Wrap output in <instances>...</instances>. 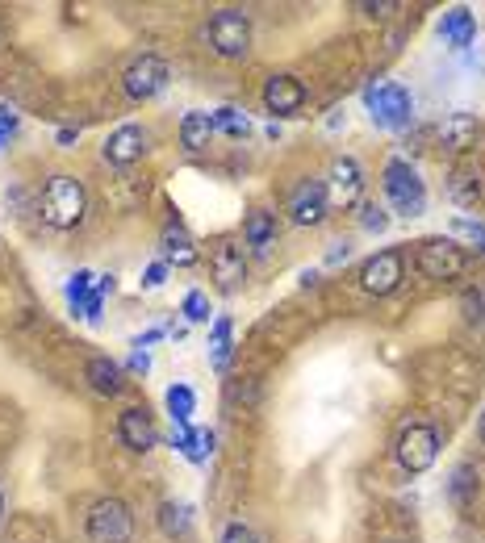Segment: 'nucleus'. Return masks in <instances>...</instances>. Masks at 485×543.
<instances>
[{"instance_id":"ddd939ff","label":"nucleus","mask_w":485,"mask_h":543,"mask_svg":"<svg viewBox=\"0 0 485 543\" xmlns=\"http://www.w3.org/2000/svg\"><path fill=\"white\" fill-rule=\"evenodd\" d=\"M210 272H214V280H218L222 293H239L243 280H247V255H243V247L218 243V247L210 251Z\"/></svg>"},{"instance_id":"1a4fd4ad","label":"nucleus","mask_w":485,"mask_h":543,"mask_svg":"<svg viewBox=\"0 0 485 543\" xmlns=\"http://www.w3.org/2000/svg\"><path fill=\"white\" fill-rule=\"evenodd\" d=\"M168 63L159 59V55H138L126 72H122V88H126V97L130 101H151L159 97V92L168 88Z\"/></svg>"},{"instance_id":"c756f323","label":"nucleus","mask_w":485,"mask_h":543,"mask_svg":"<svg viewBox=\"0 0 485 543\" xmlns=\"http://www.w3.org/2000/svg\"><path fill=\"white\" fill-rule=\"evenodd\" d=\"M460 310H465V318L469 322H485V289H465L460 293Z\"/></svg>"},{"instance_id":"5701e85b","label":"nucleus","mask_w":485,"mask_h":543,"mask_svg":"<svg viewBox=\"0 0 485 543\" xmlns=\"http://www.w3.org/2000/svg\"><path fill=\"white\" fill-rule=\"evenodd\" d=\"M230 335H235V326H230V318H218L214 322V330H210V360H214V368L222 372L226 364H230Z\"/></svg>"},{"instance_id":"f03ea898","label":"nucleus","mask_w":485,"mask_h":543,"mask_svg":"<svg viewBox=\"0 0 485 543\" xmlns=\"http://www.w3.org/2000/svg\"><path fill=\"white\" fill-rule=\"evenodd\" d=\"M381 180H385L389 205H394L402 218H419L423 209H427V184H423V176L414 172L406 159H389Z\"/></svg>"},{"instance_id":"f257e3e1","label":"nucleus","mask_w":485,"mask_h":543,"mask_svg":"<svg viewBox=\"0 0 485 543\" xmlns=\"http://www.w3.org/2000/svg\"><path fill=\"white\" fill-rule=\"evenodd\" d=\"M88 214V193L76 176H51L38 188V218L55 230H76Z\"/></svg>"},{"instance_id":"4be33fe9","label":"nucleus","mask_w":485,"mask_h":543,"mask_svg":"<svg viewBox=\"0 0 485 543\" xmlns=\"http://www.w3.org/2000/svg\"><path fill=\"white\" fill-rule=\"evenodd\" d=\"M440 34H444L452 46H473V38H477V21H473L469 9H448L444 21H440Z\"/></svg>"},{"instance_id":"58836bf2","label":"nucleus","mask_w":485,"mask_h":543,"mask_svg":"<svg viewBox=\"0 0 485 543\" xmlns=\"http://www.w3.org/2000/svg\"><path fill=\"white\" fill-rule=\"evenodd\" d=\"M343 259H348V243H339V247L327 255V264H343Z\"/></svg>"},{"instance_id":"423d86ee","label":"nucleus","mask_w":485,"mask_h":543,"mask_svg":"<svg viewBox=\"0 0 485 543\" xmlns=\"http://www.w3.org/2000/svg\"><path fill=\"white\" fill-rule=\"evenodd\" d=\"M435 456H440V435H435V427H427V422H410V427L398 435V464L410 472V477L427 472L435 464Z\"/></svg>"},{"instance_id":"79ce46f5","label":"nucleus","mask_w":485,"mask_h":543,"mask_svg":"<svg viewBox=\"0 0 485 543\" xmlns=\"http://www.w3.org/2000/svg\"><path fill=\"white\" fill-rule=\"evenodd\" d=\"M477 439L485 443V410H481V422H477Z\"/></svg>"},{"instance_id":"b1692460","label":"nucleus","mask_w":485,"mask_h":543,"mask_svg":"<svg viewBox=\"0 0 485 543\" xmlns=\"http://www.w3.org/2000/svg\"><path fill=\"white\" fill-rule=\"evenodd\" d=\"M448 493H452V502H456V506H469V502L477 498V468H473V464H460V468L452 472Z\"/></svg>"},{"instance_id":"7c9ffc66","label":"nucleus","mask_w":485,"mask_h":543,"mask_svg":"<svg viewBox=\"0 0 485 543\" xmlns=\"http://www.w3.org/2000/svg\"><path fill=\"white\" fill-rule=\"evenodd\" d=\"M452 234H460V239H469L477 251H485V222H473V218H456V222H452Z\"/></svg>"},{"instance_id":"39448f33","label":"nucleus","mask_w":485,"mask_h":543,"mask_svg":"<svg viewBox=\"0 0 485 543\" xmlns=\"http://www.w3.org/2000/svg\"><path fill=\"white\" fill-rule=\"evenodd\" d=\"M364 105L373 109V122L385 126V130H402L410 122V92L394 80L385 84H368L364 88Z\"/></svg>"},{"instance_id":"7ed1b4c3","label":"nucleus","mask_w":485,"mask_h":543,"mask_svg":"<svg viewBox=\"0 0 485 543\" xmlns=\"http://www.w3.org/2000/svg\"><path fill=\"white\" fill-rule=\"evenodd\" d=\"M88 539L92 543H130L134 539V514L122 498H101L88 510Z\"/></svg>"},{"instance_id":"f704fd0d","label":"nucleus","mask_w":485,"mask_h":543,"mask_svg":"<svg viewBox=\"0 0 485 543\" xmlns=\"http://www.w3.org/2000/svg\"><path fill=\"white\" fill-rule=\"evenodd\" d=\"M17 130V109L13 105H0V138H9Z\"/></svg>"},{"instance_id":"ea45409f","label":"nucleus","mask_w":485,"mask_h":543,"mask_svg":"<svg viewBox=\"0 0 485 543\" xmlns=\"http://www.w3.org/2000/svg\"><path fill=\"white\" fill-rule=\"evenodd\" d=\"M113 289H118V285H113V276H101V280H97V293H101V297H109Z\"/></svg>"},{"instance_id":"bb28decb","label":"nucleus","mask_w":485,"mask_h":543,"mask_svg":"<svg viewBox=\"0 0 485 543\" xmlns=\"http://www.w3.org/2000/svg\"><path fill=\"white\" fill-rule=\"evenodd\" d=\"M92 285H97V276H92L88 268H80L72 280H67V305H72L76 314H84V305L92 297Z\"/></svg>"},{"instance_id":"c03bdc74","label":"nucleus","mask_w":485,"mask_h":543,"mask_svg":"<svg viewBox=\"0 0 485 543\" xmlns=\"http://www.w3.org/2000/svg\"><path fill=\"white\" fill-rule=\"evenodd\" d=\"M0 151H5V138H0Z\"/></svg>"},{"instance_id":"a878e982","label":"nucleus","mask_w":485,"mask_h":543,"mask_svg":"<svg viewBox=\"0 0 485 543\" xmlns=\"http://www.w3.org/2000/svg\"><path fill=\"white\" fill-rule=\"evenodd\" d=\"M214 126H218L222 134H230V138H247V134H251L247 113H243V109H235V105H222V109L214 113Z\"/></svg>"},{"instance_id":"c85d7f7f","label":"nucleus","mask_w":485,"mask_h":543,"mask_svg":"<svg viewBox=\"0 0 485 543\" xmlns=\"http://www.w3.org/2000/svg\"><path fill=\"white\" fill-rule=\"evenodd\" d=\"M360 226H364V230H373V234H381V230L389 226L385 205H377V201H360Z\"/></svg>"},{"instance_id":"a211bd4d","label":"nucleus","mask_w":485,"mask_h":543,"mask_svg":"<svg viewBox=\"0 0 485 543\" xmlns=\"http://www.w3.org/2000/svg\"><path fill=\"white\" fill-rule=\"evenodd\" d=\"M214 134H218L214 113H205V109L184 113V122H180V147H184V151H205Z\"/></svg>"},{"instance_id":"9d476101","label":"nucleus","mask_w":485,"mask_h":543,"mask_svg":"<svg viewBox=\"0 0 485 543\" xmlns=\"http://www.w3.org/2000/svg\"><path fill=\"white\" fill-rule=\"evenodd\" d=\"M327 197L331 209H356L364 197V172L352 155H335L331 159V172H327Z\"/></svg>"},{"instance_id":"4468645a","label":"nucleus","mask_w":485,"mask_h":543,"mask_svg":"<svg viewBox=\"0 0 485 543\" xmlns=\"http://www.w3.org/2000/svg\"><path fill=\"white\" fill-rule=\"evenodd\" d=\"M302 105H306V84L297 76H272L264 84V109L268 113L293 117V113H302Z\"/></svg>"},{"instance_id":"f3484780","label":"nucleus","mask_w":485,"mask_h":543,"mask_svg":"<svg viewBox=\"0 0 485 543\" xmlns=\"http://www.w3.org/2000/svg\"><path fill=\"white\" fill-rule=\"evenodd\" d=\"M243 243L251 247V255H268L276 247V218L268 214V209H251L247 222H243Z\"/></svg>"},{"instance_id":"a19ab883","label":"nucleus","mask_w":485,"mask_h":543,"mask_svg":"<svg viewBox=\"0 0 485 543\" xmlns=\"http://www.w3.org/2000/svg\"><path fill=\"white\" fill-rule=\"evenodd\" d=\"M76 134H80V130H72V126H63V130H59V143H76Z\"/></svg>"},{"instance_id":"6e6552de","label":"nucleus","mask_w":485,"mask_h":543,"mask_svg":"<svg viewBox=\"0 0 485 543\" xmlns=\"http://www.w3.org/2000/svg\"><path fill=\"white\" fill-rule=\"evenodd\" d=\"M414 268H419L427 280H456L465 272V251L452 239H423L419 255H414Z\"/></svg>"},{"instance_id":"e433bc0d","label":"nucleus","mask_w":485,"mask_h":543,"mask_svg":"<svg viewBox=\"0 0 485 543\" xmlns=\"http://www.w3.org/2000/svg\"><path fill=\"white\" fill-rule=\"evenodd\" d=\"M130 368H134V372H147V368H151V356H147V351H134V356H130Z\"/></svg>"},{"instance_id":"dca6fc26","label":"nucleus","mask_w":485,"mask_h":543,"mask_svg":"<svg viewBox=\"0 0 485 543\" xmlns=\"http://www.w3.org/2000/svg\"><path fill=\"white\" fill-rule=\"evenodd\" d=\"M477 134H481V122L473 113H448L440 122V143L448 151H469L477 143Z\"/></svg>"},{"instance_id":"6ab92c4d","label":"nucleus","mask_w":485,"mask_h":543,"mask_svg":"<svg viewBox=\"0 0 485 543\" xmlns=\"http://www.w3.org/2000/svg\"><path fill=\"white\" fill-rule=\"evenodd\" d=\"M448 197H452L456 205H465V209L481 205V172L473 168V163H460V168L452 172V180H448Z\"/></svg>"},{"instance_id":"aec40b11","label":"nucleus","mask_w":485,"mask_h":543,"mask_svg":"<svg viewBox=\"0 0 485 543\" xmlns=\"http://www.w3.org/2000/svg\"><path fill=\"white\" fill-rule=\"evenodd\" d=\"M84 376H88V385L97 389L101 397H118L122 393V368L113 364L109 356H97V360H88V368H84Z\"/></svg>"},{"instance_id":"412c9836","label":"nucleus","mask_w":485,"mask_h":543,"mask_svg":"<svg viewBox=\"0 0 485 543\" xmlns=\"http://www.w3.org/2000/svg\"><path fill=\"white\" fill-rule=\"evenodd\" d=\"M164 259H168V264H176V268L197 264V247H193L189 230H184L180 222H172V226L164 230Z\"/></svg>"},{"instance_id":"c9c22d12","label":"nucleus","mask_w":485,"mask_h":543,"mask_svg":"<svg viewBox=\"0 0 485 543\" xmlns=\"http://www.w3.org/2000/svg\"><path fill=\"white\" fill-rule=\"evenodd\" d=\"M398 5H389V0H381V5H360V13H368V17H385V13H394Z\"/></svg>"},{"instance_id":"2f4dec72","label":"nucleus","mask_w":485,"mask_h":543,"mask_svg":"<svg viewBox=\"0 0 485 543\" xmlns=\"http://www.w3.org/2000/svg\"><path fill=\"white\" fill-rule=\"evenodd\" d=\"M184 318L189 322H210V297L193 289L189 297H184Z\"/></svg>"},{"instance_id":"473e14b6","label":"nucleus","mask_w":485,"mask_h":543,"mask_svg":"<svg viewBox=\"0 0 485 543\" xmlns=\"http://www.w3.org/2000/svg\"><path fill=\"white\" fill-rule=\"evenodd\" d=\"M222 543H260V539H256V531H251L247 523H230L226 535H222Z\"/></svg>"},{"instance_id":"2eb2a0df","label":"nucleus","mask_w":485,"mask_h":543,"mask_svg":"<svg viewBox=\"0 0 485 543\" xmlns=\"http://www.w3.org/2000/svg\"><path fill=\"white\" fill-rule=\"evenodd\" d=\"M118 435H122V443L130 447V452H151L155 447V422H151V414L147 410H122V418H118Z\"/></svg>"},{"instance_id":"393cba45","label":"nucleus","mask_w":485,"mask_h":543,"mask_svg":"<svg viewBox=\"0 0 485 543\" xmlns=\"http://www.w3.org/2000/svg\"><path fill=\"white\" fill-rule=\"evenodd\" d=\"M193 510L189 506H176V502H164V506H159V527H164V535H189V523H193V518H189Z\"/></svg>"},{"instance_id":"4c0bfd02","label":"nucleus","mask_w":485,"mask_h":543,"mask_svg":"<svg viewBox=\"0 0 485 543\" xmlns=\"http://www.w3.org/2000/svg\"><path fill=\"white\" fill-rule=\"evenodd\" d=\"M155 339H164V330H159V326H155V330H147V335H138V339H134V347L143 351V347H147V343H155Z\"/></svg>"},{"instance_id":"f8f14e48","label":"nucleus","mask_w":485,"mask_h":543,"mask_svg":"<svg viewBox=\"0 0 485 543\" xmlns=\"http://www.w3.org/2000/svg\"><path fill=\"white\" fill-rule=\"evenodd\" d=\"M147 143H151V134L143 126H118L109 138H105V163H113V168H130V163H138L147 155Z\"/></svg>"},{"instance_id":"cd10ccee","label":"nucleus","mask_w":485,"mask_h":543,"mask_svg":"<svg viewBox=\"0 0 485 543\" xmlns=\"http://www.w3.org/2000/svg\"><path fill=\"white\" fill-rule=\"evenodd\" d=\"M168 410H172V418H176V422H189V418H193V410H197L193 389H189V385H172V389H168Z\"/></svg>"},{"instance_id":"20e7f679","label":"nucleus","mask_w":485,"mask_h":543,"mask_svg":"<svg viewBox=\"0 0 485 543\" xmlns=\"http://www.w3.org/2000/svg\"><path fill=\"white\" fill-rule=\"evenodd\" d=\"M210 46L222 59H243L251 51V17L243 9H218L210 17Z\"/></svg>"},{"instance_id":"9b49d317","label":"nucleus","mask_w":485,"mask_h":543,"mask_svg":"<svg viewBox=\"0 0 485 543\" xmlns=\"http://www.w3.org/2000/svg\"><path fill=\"white\" fill-rule=\"evenodd\" d=\"M331 214V197H327V180H302L289 197V218L297 226H322Z\"/></svg>"},{"instance_id":"72a5a7b5","label":"nucleus","mask_w":485,"mask_h":543,"mask_svg":"<svg viewBox=\"0 0 485 543\" xmlns=\"http://www.w3.org/2000/svg\"><path fill=\"white\" fill-rule=\"evenodd\" d=\"M168 280V264H151L147 272H143V289H159Z\"/></svg>"},{"instance_id":"37998d69","label":"nucleus","mask_w":485,"mask_h":543,"mask_svg":"<svg viewBox=\"0 0 485 543\" xmlns=\"http://www.w3.org/2000/svg\"><path fill=\"white\" fill-rule=\"evenodd\" d=\"M0 518H5V493H0Z\"/></svg>"},{"instance_id":"0eeeda50","label":"nucleus","mask_w":485,"mask_h":543,"mask_svg":"<svg viewBox=\"0 0 485 543\" xmlns=\"http://www.w3.org/2000/svg\"><path fill=\"white\" fill-rule=\"evenodd\" d=\"M402 280H406V255L394 251V247L368 255L364 268H360V289L373 293V297H389V293L402 285Z\"/></svg>"}]
</instances>
